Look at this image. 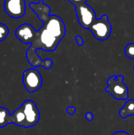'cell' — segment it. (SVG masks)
<instances>
[{
	"label": "cell",
	"mask_w": 134,
	"mask_h": 135,
	"mask_svg": "<svg viewBox=\"0 0 134 135\" xmlns=\"http://www.w3.org/2000/svg\"><path fill=\"white\" fill-rule=\"evenodd\" d=\"M29 7L43 21V26L36 31L32 25L27 23L23 24L16 29L15 36L22 43L31 44L26 52V57L33 67L43 66L46 70H50L53 65V61L50 59H41L36 50L54 51L60 41L66 36V25L58 15H50L51 8L43 0H39L38 3L30 2Z\"/></svg>",
	"instance_id": "cell-1"
},
{
	"label": "cell",
	"mask_w": 134,
	"mask_h": 135,
	"mask_svg": "<svg viewBox=\"0 0 134 135\" xmlns=\"http://www.w3.org/2000/svg\"><path fill=\"white\" fill-rule=\"evenodd\" d=\"M123 81V75H112L107 79V86L105 88V91L116 100H127L129 97V89Z\"/></svg>",
	"instance_id": "cell-2"
},
{
	"label": "cell",
	"mask_w": 134,
	"mask_h": 135,
	"mask_svg": "<svg viewBox=\"0 0 134 135\" xmlns=\"http://www.w3.org/2000/svg\"><path fill=\"white\" fill-rule=\"evenodd\" d=\"M108 18L107 14H103L100 18H96L90 26L89 30L96 40L104 41L110 37L112 26Z\"/></svg>",
	"instance_id": "cell-3"
},
{
	"label": "cell",
	"mask_w": 134,
	"mask_h": 135,
	"mask_svg": "<svg viewBox=\"0 0 134 135\" xmlns=\"http://www.w3.org/2000/svg\"><path fill=\"white\" fill-rule=\"evenodd\" d=\"M74 7L80 25L85 29H89L93 21L96 19V13L94 9L87 3H83Z\"/></svg>",
	"instance_id": "cell-4"
},
{
	"label": "cell",
	"mask_w": 134,
	"mask_h": 135,
	"mask_svg": "<svg viewBox=\"0 0 134 135\" xmlns=\"http://www.w3.org/2000/svg\"><path fill=\"white\" fill-rule=\"evenodd\" d=\"M22 81L27 92L35 93L41 88L43 78L39 72L36 68H31L24 72Z\"/></svg>",
	"instance_id": "cell-5"
},
{
	"label": "cell",
	"mask_w": 134,
	"mask_h": 135,
	"mask_svg": "<svg viewBox=\"0 0 134 135\" xmlns=\"http://www.w3.org/2000/svg\"><path fill=\"white\" fill-rule=\"evenodd\" d=\"M21 107L24 113L26 119L25 128L36 126L39 123L40 114L35 102L31 100H27L21 104Z\"/></svg>",
	"instance_id": "cell-6"
},
{
	"label": "cell",
	"mask_w": 134,
	"mask_h": 135,
	"mask_svg": "<svg viewBox=\"0 0 134 135\" xmlns=\"http://www.w3.org/2000/svg\"><path fill=\"white\" fill-rule=\"evenodd\" d=\"M4 9L9 17L17 19L25 14V2L24 0H5Z\"/></svg>",
	"instance_id": "cell-7"
},
{
	"label": "cell",
	"mask_w": 134,
	"mask_h": 135,
	"mask_svg": "<svg viewBox=\"0 0 134 135\" xmlns=\"http://www.w3.org/2000/svg\"><path fill=\"white\" fill-rule=\"evenodd\" d=\"M11 123H13L18 127H22L25 128L26 119H25V115L21 107L17 108L13 112V113L11 115Z\"/></svg>",
	"instance_id": "cell-8"
},
{
	"label": "cell",
	"mask_w": 134,
	"mask_h": 135,
	"mask_svg": "<svg viewBox=\"0 0 134 135\" xmlns=\"http://www.w3.org/2000/svg\"><path fill=\"white\" fill-rule=\"evenodd\" d=\"M119 115L122 119H126L134 115V100H127L124 106L119 110Z\"/></svg>",
	"instance_id": "cell-9"
},
{
	"label": "cell",
	"mask_w": 134,
	"mask_h": 135,
	"mask_svg": "<svg viewBox=\"0 0 134 135\" xmlns=\"http://www.w3.org/2000/svg\"><path fill=\"white\" fill-rule=\"evenodd\" d=\"M11 123V115L6 108L0 107V128Z\"/></svg>",
	"instance_id": "cell-10"
},
{
	"label": "cell",
	"mask_w": 134,
	"mask_h": 135,
	"mask_svg": "<svg viewBox=\"0 0 134 135\" xmlns=\"http://www.w3.org/2000/svg\"><path fill=\"white\" fill-rule=\"evenodd\" d=\"M125 55L130 59H134V43L128 44L125 47Z\"/></svg>",
	"instance_id": "cell-11"
},
{
	"label": "cell",
	"mask_w": 134,
	"mask_h": 135,
	"mask_svg": "<svg viewBox=\"0 0 134 135\" xmlns=\"http://www.w3.org/2000/svg\"><path fill=\"white\" fill-rule=\"evenodd\" d=\"M9 34V28L7 25L0 23V41L4 40Z\"/></svg>",
	"instance_id": "cell-12"
},
{
	"label": "cell",
	"mask_w": 134,
	"mask_h": 135,
	"mask_svg": "<svg viewBox=\"0 0 134 135\" xmlns=\"http://www.w3.org/2000/svg\"><path fill=\"white\" fill-rule=\"evenodd\" d=\"M67 1L70 2L74 6H78V5L83 4V3H86L88 0H67Z\"/></svg>",
	"instance_id": "cell-13"
},
{
	"label": "cell",
	"mask_w": 134,
	"mask_h": 135,
	"mask_svg": "<svg viewBox=\"0 0 134 135\" xmlns=\"http://www.w3.org/2000/svg\"><path fill=\"white\" fill-rule=\"evenodd\" d=\"M75 40H76L77 44L79 46H83L84 44H85V41H84L83 38H82L81 36H79V35H77V36H75Z\"/></svg>",
	"instance_id": "cell-14"
},
{
	"label": "cell",
	"mask_w": 134,
	"mask_h": 135,
	"mask_svg": "<svg viewBox=\"0 0 134 135\" xmlns=\"http://www.w3.org/2000/svg\"><path fill=\"white\" fill-rule=\"evenodd\" d=\"M76 108L75 107H73V106H70V107H68L67 108H66V112H67V113L69 114V115H73L75 112H76Z\"/></svg>",
	"instance_id": "cell-15"
},
{
	"label": "cell",
	"mask_w": 134,
	"mask_h": 135,
	"mask_svg": "<svg viewBox=\"0 0 134 135\" xmlns=\"http://www.w3.org/2000/svg\"><path fill=\"white\" fill-rule=\"evenodd\" d=\"M85 118L88 121H92L93 119V114L91 112H88L85 114Z\"/></svg>",
	"instance_id": "cell-16"
},
{
	"label": "cell",
	"mask_w": 134,
	"mask_h": 135,
	"mask_svg": "<svg viewBox=\"0 0 134 135\" xmlns=\"http://www.w3.org/2000/svg\"><path fill=\"white\" fill-rule=\"evenodd\" d=\"M111 135H130L128 132L126 131H117L114 134H112Z\"/></svg>",
	"instance_id": "cell-17"
},
{
	"label": "cell",
	"mask_w": 134,
	"mask_h": 135,
	"mask_svg": "<svg viewBox=\"0 0 134 135\" xmlns=\"http://www.w3.org/2000/svg\"><path fill=\"white\" fill-rule=\"evenodd\" d=\"M133 70H134V66H133Z\"/></svg>",
	"instance_id": "cell-18"
}]
</instances>
